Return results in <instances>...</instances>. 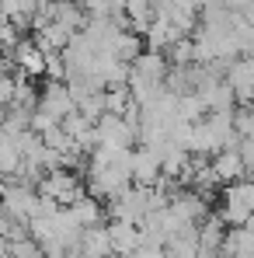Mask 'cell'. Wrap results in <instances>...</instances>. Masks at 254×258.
I'll list each match as a JSON object with an SVG mask.
<instances>
[{
  "label": "cell",
  "instance_id": "6da1fadb",
  "mask_svg": "<svg viewBox=\"0 0 254 258\" xmlns=\"http://www.w3.org/2000/svg\"><path fill=\"white\" fill-rule=\"evenodd\" d=\"M136 258H171L160 244H139V251H136Z\"/></svg>",
  "mask_w": 254,
  "mask_h": 258
},
{
  "label": "cell",
  "instance_id": "7a4b0ae2",
  "mask_svg": "<svg viewBox=\"0 0 254 258\" xmlns=\"http://www.w3.org/2000/svg\"><path fill=\"white\" fill-rule=\"evenodd\" d=\"M115 258H136V255H115Z\"/></svg>",
  "mask_w": 254,
  "mask_h": 258
}]
</instances>
